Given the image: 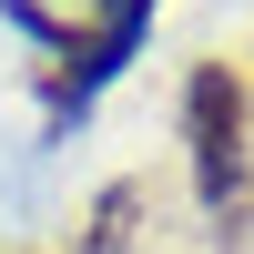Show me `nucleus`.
Returning a JSON list of instances; mask_svg holds the SVG:
<instances>
[{
    "label": "nucleus",
    "instance_id": "f257e3e1",
    "mask_svg": "<svg viewBox=\"0 0 254 254\" xmlns=\"http://www.w3.org/2000/svg\"><path fill=\"white\" fill-rule=\"evenodd\" d=\"M183 153H193V193L214 214H234L244 203V81H234V61H203L183 81Z\"/></svg>",
    "mask_w": 254,
    "mask_h": 254
},
{
    "label": "nucleus",
    "instance_id": "f03ea898",
    "mask_svg": "<svg viewBox=\"0 0 254 254\" xmlns=\"http://www.w3.org/2000/svg\"><path fill=\"white\" fill-rule=\"evenodd\" d=\"M142 20H153V0H102L92 10V31H71V81H61V92H92V81H112L122 61H132V41H142Z\"/></svg>",
    "mask_w": 254,
    "mask_h": 254
},
{
    "label": "nucleus",
    "instance_id": "7ed1b4c3",
    "mask_svg": "<svg viewBox=\"0 0 254 254\" xmlns=\"http://www.w3.org/2000/svg\"><path fill=\"white\" fill-rule=\"evenodd\" d=\"M122 234H132V183H112V193L92 203V244L81 254H122Z\"/></svg>",
    "mask_w": 254,
    "mask_h": 254
}]
</instances>
